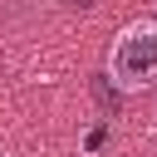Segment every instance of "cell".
Returning a JSON list of instances; mask_svg holds the SVG:
<instances>
[{
	"label": "cell",
	"mask_w": 157,
	"mask_h": 157,
	"mask_svg": "<svg viewBox=\"0 0 157 157\" xmlns=\"http://www.w3.org/2000/svg\"><path fill=\"white\" fill-rule=\"evenodd\" d=\"M0 157H5V152H0Z\"/></svg>",
	"instance_id": "obj_4"
},
{
	"label": "cell",
	"mask_w": 157,
	"mask_h": 157,
	"mask_svg": "<svg viewBox=\"0 0 157 157\" xmlns=\"http://www.w3.org/2000/svg\"><path fill=\"white\" fill-rule=\"evenodd\" d=\"M93 93H98V103H103V108H118V103H123V98H118V93H113L103 78H93Z\"/></svg>",
	"instance_id": "obj_2"
},
{
	"label": "cell",
	"mask_w": 157,
	"mask_h": 157,
	"mask_svg": "<svg viewBox=\"0 0 157 157\" xmlns=\"http://www.w3.org/2000/svg\"><path fill=\"white\" fill-rule=\"evenodd\" d=\"M113 69L128 83H152L157 78V34H128L113 49Z\"/></svg>",
	"instance_id": "obj_1"
},
{
	"label": "cell",
	"mask_w": 157,
	"mask_h": 157,
	"mask_svg": "<svg viewBox=\"0 0 157 157\" xmlns=\"http://www.w3.org/2000/svg\"><path fill=\"white\" fill-rule=\"evenodd\" d=\"M69 5H78V10H88V5H93V0H69Z\"/></svg>",
	"instance_id": "obj_3"
}]
</instances>
